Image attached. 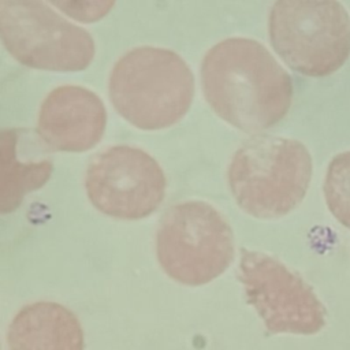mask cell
I'll list each match as a JSON object with an SVG mask.
<instances>
[{
	"label": "cell",
	"instance_id": "8",
	"mask_svg": "<svg viewBox=\"0 0 350 350\" xmlns=\"http://www.w3.org/2000/svg\"><path fill=\"white\" fill-rule=\"evenodd\" d=\"M167 179L160 164L145 150L116 145L92 157L85 189L92 205L101 213L139 220L163 202Z\"/></svg>",
	"mask_w": 350,
	"mask_h": 350
},
{
	"label": "cell",
	"instance_id": "1",
	"mask_svg": "<svg viewBox=\"0 0 350 350\" xmlns=\"http://www.w3.org/2000/svg\"><path fill=\"white\" fill-rule=\"evenodd\" d=\"M201 83L211 108L246 133L278 124L294 94L291 77L271 52L243 37L226 38L205 53Z\"/></svg>",
	"mask_w": 350,
	"mask_h": 350
},
{
	"label": "cell",
	"instance_id": "3",
	"mask_svg": "<svg viewBox=\"0 0 350 350\" xmlns=\"http://www.w3.org/2000/svg\"><path fill=\"white\" fill-rule=\"evenodd\" d=\"M312 172V156L302 142L254 135L234 153L228 167V187L247 215L278 219L301 204Z\"/></svg>",
	"mask_w": 350,
	"mask_h": 350
},
{
	"label": "cell",
	"instance_id": "11",
	"mask_svg": "<svg viewBox=\"0 0 350 350\" xmlns=\"http://www.w3.org/2000/svg\"><path fill=\"white\" fill-rule=\"evenodd\" d=\"M10 350H83L78 317L66 306L40 301L22 308L10 324Z\"/></svg>",
	"mask_w": 350,
	"mask_h": 350
},
{
	"label": "cell",
	"instance_id": "6",
	"mask_svg": "<svg viewBox=\"0 0 350 350\" xmlns=\"http://www.w3.org/2000/svg\"><path fill=\"white\" fill-rule=\"evenodd\" d=\"M0 37L14 59L38 70L82 71L96 52L85 29L38 0H0Z\"/></svg>",
	"mask_w": 350,
	"mask_h": 350
},
{
	"label": "cell",
	"instance_id": "12",
	"mask_svg": "<svg viewBox=\"0 0 350 350\" xmlns=\"http://www.w3.org/2000/svg\"><path fill=\"white\" fill-rule=\"evenodd\" d=\"M323 193L331 215L350 230V150L338 153L331 159Z\"/></svg>",
	"mask_w": 350,
	"mask_h": 350
},
{
	"label": "cell",
	"instance_id": "10",
	"mask_svg": "<svg viewBox=\"0 0 350 350\" xmlns=\"http://www.w3.org/2000/svg\"><path fill=\"white\" fill-rule=\"evenodd\" d=\"M38 135L19 129L0 133V211L19 208L27 193L41 189L53 172V163L38 148Z\"/></svg>",
	"mask_w": 350,
	"mask_h": 350
},
{
	"label": "cell",
	"instance_id": "2",
	"mask_svg": "<svg viewBox=\"0 0 350 350\" xmlns=\"http://www.w3.org/2000/svg\"><path fill=\"white\" fill-rule=\"evenodd\" d=\"M194 88V75L176 52L139 46L115 63L108 90L120 116L153 131L174 126L187 113Z\"/></svg>",
	"mask_w": 350,
	"mask_h": 350
},
{
	"label": "cell",
	"instance_id": "7",
	"mask_svg": "<svg viewBox=\"0 0 350 350\" xmlns=\"http://www.w3.org/2000/svg\"><path fill=\"white\" fill-rule=\"evenodd\" d=\"M239 280L247 304L261 317L268 335H313L327 321V310L313 288L279 260L242 249Z\"/></svg>",
	"mask_w": 350,
	"mask_h": 350
},
{
	"label": "cell",
	"instance_id": "4",
	"mask_svg": "<svg viewBox=\"0 0 350 350\" xmlns=\"http://www.w3.org/2000/svg\"><path fill=\"white\" fill-rule=\"evenodd\" d=\"M268 31L280 59L306 77H328L350 56V16L336 0H279Z\"/></svg>",
	"mask_w": 350,
	"mask_h": 350
},
{
	"label": "cell",
	"instance_id": "9",
	"mask_svg": "<svg viewBox=\"0 0 350 350\" xmlns=\"http://www.w3.org/2000/svg\"><path fill=\"white\" fill-rule=\"evenodd\" d=\"M107 109L92 90L64 85L42 101L36 134L45 148L56 152H85L104 135Z\"/></svg>",
	"mask_w": 350,
	"mask_h": 350
},
{
	"label": "cell",
	"instance_id": "5",
	"mask_svg": "<svg viewBox=\"0 0 350 350\" xmlns=\"http://www.w3.org/2000/svg\"><path fill=\"white\" fill-rule=\"evenodd\" d=\"M156 253L171 279L186 286H202L232 262V230L212 205L204 201L179 202L159 223Z\"/></svg>",
	"mask_w": 350,
	"mask_h": 350
}]
</instances>
